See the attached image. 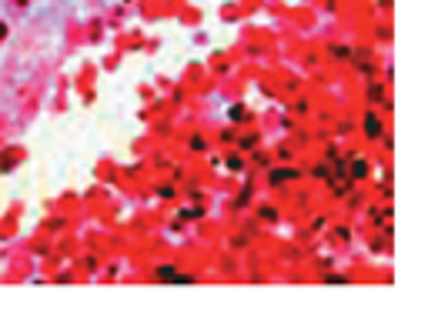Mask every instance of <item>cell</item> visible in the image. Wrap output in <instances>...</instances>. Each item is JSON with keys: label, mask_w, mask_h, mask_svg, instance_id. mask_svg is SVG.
Segmentation results:
<instances>
[{"label": "cell", "mask_w": 428, "mask_h": 314, "mask_svg": "<svg viewBox=\"0 0 428 314\" xmlns=\"http://www.w3.org/2000/svg\"><path fill=\"white\" fill-rule=\"evenodd\" d=\"M268 181H271V187H281L285 181H298V171H294V167H281V171L268 174Z\"/></svg>", "instance_id": "2"}, {"label": "cell", "mask_w": 428, "mask_h": 314, "mask_svg": "<svg viewBox=\"0 0 428 314\" xmlns=\"http://www.w3.org/2000/svg\"><path fill=\"white\" fill-rule=\"evenodd\" d=\"M154 278H157V281H171V284H194V278L174 271V264H161V267L154 271Z\"/></svg>", "instance_id": "1"}, {"label": "cell", "mask_w": 428, "mask_h": 314, "mask_svg": "<svg viewBox=\"0 0 428 314\" xmlns=\"http://www.w3.org/2000/svg\"><path fill=\"white\" fill-rule=\"evenodd\" d=\"M351 171H355V177H365V174H368V164H365V161H355Z\"/></svg>", "instance_id": "4"}, {"label": "cell", "mask_w": 428, "mask_h": 314, "mask_svg": "<svg viewBox=\"0 0 428 314\" xmlns=\"http://www.w3.org/2000/svg\"><path fill=\"white\" fill-rule=\"evenodd\" d=\"M381 131H385V127H381V120H378L375 114H365V134H368L371 141H375V137H381Z\"/></svg>", "instance_id": "3"}, {"label": "cell", "mask_w": 428, "mask_h": 314, "mask_svg": "<svg viewBox=\"0 0 428 314\" xmlns=\"http://www.w3.org/2000/svg\"><path fill=\"white\" fill-rule=\"evenodd\" d=\"M325 281H328V284H348V278H344V274H328Z\"/></svg>", "instance_id": "5"}]
</instances>
